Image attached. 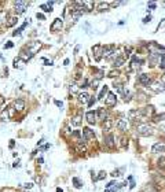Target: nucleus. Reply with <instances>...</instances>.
<instances>
[{
  "mask_svg": "<svg viewBox=\"0 0 165 192\" xmlns=\"http://www.w3.org/2000/svg\"><path fill=\"white\" fill-rule=\"evenodd\" d=\"M136 133L139 136H143V137H147V136H151L154 132H153V128L147 124H142V125H138L136 128Z\"/></svg>",
  "mask_w": 165,
  "mask_h": 192,
  "instance_id": "nucleus-1",
  "label": "nucleus"
},
{
  "mask_svg": "<svg viewBox=\"0 0 165 192\" xmlns=\"http://www.w3.org/2000/svg\"><path fill=\"white\" fill-rule=\"evenodd\" d=\"M142 117H143V111H140V110H131L129 111V120H134L135 122L142 121Z\"/></svg>",
  "mask_w": 165,
  "mask_h": 192,
  "instance_id": "nucleus-2",
  "label": "nucleus"
},
{
  "mask_svg": "<svg viewBox=\"0 0 165 192\" xmlns=\"http://www.w3.org/2000/svg\"><path fill=\"white\" fill-rule=\"evenodd\" d=\"M114 50L116 47L114 45H107V47H103V51H102V56L103 58H114Z\"/></svg>",
  "mask_w": 165,
  "mask_h": 192,
  "instance_id": "nucleus-3",
  "label": "nucleus"
},
{
  "mask_svg": "<svg viewBox=\"0 0 165 192\" xmlns=\"http://www.w3.org/2000/svg\"><path fill=\"white\" fill-rule=\"evenodd\" d=\"M62 25H63V22H62V18H55V19H54V22L51 23V26H50V30H51V32L61 30Z\"/></svg>",
  "mask_w": 165,
  "mask_h": 192,
  "instance_id": "nucleus-4",
  "label": "nucleus"
},
{
  "mask_svg": "<svg viewBox=\"0 0 165 192\" xmlns=\"http://www.w3.org/2000/svg\"><path fill=\"white\" fill-rule=\"evenodd\" d=\"M14 6H15V11H17V12H18V14H22V12L26 10L28 3H26V1H15Z\"/></svg>",
  "mask_w": 165,
  "mask_h": 192,
  "instance_id": "nucleus-5",
  "label": "nucleus"
},
{
  "mask_svg": "<svg viewBox=\"0 0 165 192\" xmlns=\"http://www.w3.org/2000/svg\"><path fill=\"white\" fill-rule=\"evenodd\" d=\"M139 83L142 84V85L149 87L150 84H151V77H150L149 74H140L139 76Z\"/></svg>",
  "mask_w": 165,
  "mask_h": 192,
  "instance_id": "nucleus-6",
  "label": "nucleus"
},
{
  "mask_svg": "<svg viewBox=\"0 0 165 192\" xmlns=\"http://www.w3.org/2000/svg\"><path fill=\"white\" fill-rule=\"evenodd\" d=\"M82 136L85 137V140H92V139H95V133L89 128H84L82 129Z\"/></svg>",
  "mask_w": 165,
  "mask_h": 192,
  "instance_id": "nucleus-7",
  "label": "nucleus"
},
{
  "mask_svg": "<svg viewBox=\"0 0 165 192\" xmlns=\"http://www.w3.org/2000/svg\"><path fill=\"white\" fill-rule=\"evenodd\" d=\"M116 126H117L120 130H127L128 129V121H127V118H120V120L117 121Z\"/></svg>",
  "mask_w": 165,
  "mask_h": 192,
  "instance_id": "nucleus-8",
  "label": "nucleus"
},
{
  "mask_svg": "<svg viewBox=\"0 0 165 192\" xmlns=\"http://www.w3.org/2000/svg\"><path fill=\"white\" fill-rule=\"evenodd\" d=\"M164 151H165V144H162V143H155L151 147V152L153 154H158V152H164Z\"/></svg>",
  "mask_w": 165,
  "mask_h": 192,
  "instance_id": "nucleus-9",
  "label": "nucleus"
},
{
  "mask_svg": "<svg viewBox=\"0 0 165 192\" xmlns=\"http://www.w3.org/2000/svg\"><path fill=\"white\" fill-rule=\"evenodd\" d=\"M116 102H117V98H116V95L113 92H109L107 94V98H106V104L107 106H116Z\"/></svg>",
  "mask_w": 165,
  "mask_h": 192,
  "instance_id": "nucleus-10",
  "label": "nucleus"
},
{
  "mask_svg": "<svg viewBox=\"0 0 165 192\" xmlns=\"http://www.w3.org/2000/svg\"><path fill=\"white\" fill-rule=\"evenodd\" d=\"M150 88L153 89L155 94H161V92H164V91H165V85L162 83H161V84L160 83H155V84H153Z\"/></svg>",
  "mask_w": 165,
  "mask_h": 192,
  "instance_id": "nucleus-11",
  "label": "nucleus"
},
{
  "mask_svg": "<svg viewBox=\"0 0 165 192\" xmlns=\"http://www.w3.org/2000/svg\"><path fill=\"white\" fill-rule=\"evenodd\" d=\"M40 48H41V43H39V41L33 43V44H31V45H29V54L33 56V55H35V54H36V52L39 51Z\"/></svg>",
  "mask_w": 165,
  "mask_h": 192,
  "instance_id": "nucleus-12",
  "label": "nucleus"
},
{
  "mask_svg": "<svg viewBox=\"0 0 165 192\" xmlns=\"http://www.w3.org/2000/svg\"><path fill=\"white\" fill-rule=\"evenodd\" d=\"M25 63H26L25 59H22L21 56H18V58H15V59H14L12 65H14V69H22L24 66H25Z\"/></svg>",
  "mask_w": 165,
  "mask_h": 192,
  "instance_id": "nucleus-13",
  "label": "nucleus"
},
{
  "mask_svg": "<svg viewBox=\"0 0 165 192\" xmlns=\"http://www.w3.org/2000/svg\"><path fill=\"white\" fill-rule=\"evenodd\" d=\"M102 51H103V47L101 45V44H96V45L92 48V52H94V55H95V59H96V61L101 59V54H102Z\"/></svg>",
  "mask_w": 165,
  "mask_h": 192,
  "instance_id": "nucleus-14",
  "label": "nucleus"
},
{
  "mask_svg": "<svg viewBox=\"0 0 165 192\" xmlns=\"http://www.w3.org/2000/svg\"><path fill=\"white\" fill-rule=\"evenodd\" d=\"M14 109L17 111H22V110L25 109V102L22 99H17L15 102H14Z\"/></svg>",
  "mask_w": 165,
  "mask_h": 192,
  "instance_id": "nucleus-15",
  "label": "nucleus"
},
{
  "mask_svg": "<svg viewBox=\"0 0 165 192\" xmlns=\"http://www.w3.org/2000/svg\"><path fill=\"white\" fill-rule=\"evenodd\" d=\"M107 115H109V113H107V110L106 109H99L98 111H96V117H98L99 120H107Z\"/></svg>",
  "mask_w": 165,
  "mask_h": 192,
  "instance_id": "nucleus-16",
  "label": "nucleus"
},
{
  "mask_svg": "<svg viewBox=\"0 0 165 192\" xmlns=\"http://www.w3.org/2000/svg\"><path fill=\"white\" fill-rule=\"evenodd\" d=\"M89 95L87 94V92H81V94H78V102L80 103H82V104H85V103H88L89 102Z\"/></svg>",
  "mask_w": 165,
  "mask_h": 192,
  "instance_id": "nucleus-17",
  "label": "nucleus"
},
{
  "mask_svg": "<svg viewBox=\"0 0 165 192\" xmlns=\"http://www.w3.org/2000/svg\"><path fill=\"white\" fill-rule=\"evenodd\" d=\"M105 143L107 147H114V136L113 133H109V135L105 136Z\"/></svg>",
  "mask_w": 165,
  "mask_h": 192,
  "instance_id": "nucleus-18",
  "label": "nucleus"
},
{
  "mask_svg": "<svg viewBox=\"0 0 165 192\" xmlns=\"http://www.w3.org/2000/svg\"><path fill=\"white\" fill-rule=\"evenodd\" d=\"M85 118H87L88 124H95V120H96V113H94V111H87Z\"/></svg>",
  "mask_w": 165,
  "mask_h": 192,
  "instance_id": "nucleus-19",
  "label": "nucleus"
},
{
  "mask_svg": "<svg viewBox=\"0 0 165 192\" xmlns=\"http://www.w3.org/2000/svg\"><path fill=\"white\" fill-rule=\"evenodd\" d=\"M94 1H89V0H85V1H82V7L85 8V11H92L94 10Z\"/></svg>",
  "mask_w": 165,
  "mask_h": 192,
  "instance_id": "nucleus-20",
  "label": "nucleus"
},
{
  "mask_svg": "<svg viewBox=\"0 0 165 192\" xmlns=\"http://www.w3.org/2000/svg\"><path fill=\"white\" fill-rule=\"evenodd\" d=\"M124 63H125V58H124V56H119V58H116L113 66H114V67H120V66H123Z\"/></svg>",
  "mask_w": 165,
  "mask_h": 192,
  "instance_id": "nucleus-21",
  "label": "nucleus"
},
{
  "mask_svg": "<svg viewBox=\"0 0 165 192\" xmlns=\"http://www.w3.org/2000/svg\"><path fill=\"white\" fill-rule=\"evenodd\" d=\"M107 91H109V88H107V87H106V85H105V87H103V88L101 89V92H99V95H98V99H99V100H102V99H105V96H106V95L109 94Z\"/></svg>",
  "mask_w": 165,
  "mask_h": 192,
  "instance_id": "nucleus-22",
  "label": "nucleus"
},
{
  "mask_svg": "<svg viewBox=\"0 0 165 192\" xmlns=\"http://www.w3.org/2000/svg\"><path fill=\"white\" fill-rule=\"evenodd\" d=\"M112 126H113V121L112 120H105L103 121V130H109V129H112Z\"/></svg>",
  "mask_w": 165,
  "mask_h": 192,
  "instance_id": "nucleus-23",
  "label": "nucleus"
},
{
  "mask_svg": "<svg viewBox=\"0 0 165 192\" xmlns=\"http://www.w3.org/2000/svg\"><path fill=\"white\" fill-rule=\"evenodd\" d=\"M81 117H80V115H76V117H73L72 118V125L73 126H80V125H81Z\"/></svg>",
  "mask_w": 165,
  "mask_h": 192,
  "instance_id": "nucleus-24",
  "label": "nucleus"
},
{
  "mask_svg": "<svg viewBox=\"0 0 165 192\" xmlns=\"http://www.w3.org/2000/svg\"><path fill=\"white\" fill-rule=\"evenodd\" d=\"M26 26H28V22H25L24 25H21V28H18V29H17L15 32H12V36H19V34H21V32L24 30V29H25Z\"/></svg>",
  "mask_w": 165,
  "mask_h": 192,
  "instance_id": "nucleus-25",
  "label": "nucleus"
},
{
  "mask_svg": "<svg viewBox=\"0 0 165 192\" xmlns=\"http://www.w3.org/2000/svg\"><path fill=\"white\" fill-rule=\"evenodd\" d=\"M17 21H18V19H17L15 17H11V18H8V21H7V23H6V26H7V28H11V26H14L17 23Z\"/></svg>",
  "mask_w": 165,
  "mask_h": 192,
  "instance_id": "nucleus-26",
  "label": "nucleus"
},
{
  "mask_svg": "<svg viewBox=\"0 0 165 192\" xmlns=\"http://www.w3.org/2000/svg\"><path fill=\"white\" fill-rule=\"evenodd\" d=\"M40 8L44 11V12H52V7L48 4V3H46V4H41Z\"/></svg>",
  "mask_w": 165,
  "mask_h": 192,
  "instance_id": "nucleus-27",
  "label": "nucleus"
},
{
  "mask_svg": "<svg viewBox=\"0 0 165 192\" xmlns=\"http://www.w3.org/2000/svg\"><path fill=\"white\" fill-rule=\"evenodd\" d=\"M6 21H7V12H6V11H0V25L4 23ZM6 23H7V22H6Z\"/></svg>",
  "mask_w": 165,
  "mask_h": 192,
  "instance_id": "nucleus-28",
  "label": "nucleus"
},
{
  "mask_svg": "<svg viewBox=\"0 0 165 192\" xmlns=\"http://www.w3.org/2000/svg\"><path fill=\"white\" fill-rule=\"evenodd\" d=\"M143 114H146V115H153V114H154V107H153V106H149V107H146V110L143 111Z\"/></svg>",
  "mask_w": 165,
  "mask_h": 192,
  "instance_id": "nucleus-29",
  "label": "nucleus"
},
{
  "mask_svg": "<svg viewBox=\"0 0 165 192\" xmlns=\"http://www.w3.org/2000/svg\"><path fill=\"white\" fill-rule=\"evenodd\" d=\"M73 184H74V187L76 188H81L82 187V182L80 181V178H77V177H73Z\"/></svg>",
  "mask_w": 165,
  "mask_h": 192,
  "instance_id": "nucleus-30",
  "label": "nucleus"
},
{
  "mask_svg": "<svg viewBox=\"0 0 165 192\" xmlns=\"http://www.w3.org/2000/svg\"><path fill=\"white\" fill-rule=\"evenodd\" d=\"M10 113H8V111H7V109H4L3 110V111H1V120L3 121H7L8 120V118H10Z\"/></svg>",
  "mask_w": 165,
  "mask_h": 192,
  "instance_id": "nucleus-31",
  "label": "nucleus"
},
{
  "mask_svg": "<svg viewBox=\"0 0 165 192\" xmlns=\"http://www.w3.org/2000/svg\"><path fill=\"white\" fill-rule=\"evenodd\" d=\"M139 63H142V61H139L136 56H134V59H132V69H136L139 66Z\"/></svg>",
  "mask_w": 165,
  "mask_h": 192,
  "instance_id": "nucleus-32",
  "label": "nucleus"
},
{
  "mask_svg": "<svg viewBox=\"0 0 165 192\" xmlns=\"http://www.w3.org/2000/svg\"><path fill=\"white\" fill-rule=\"evenodd\" d=\"M106 174H107L106 171H101V173H99V176H98V177H95L94 180H95V181H99V180H103V178L106 177Z\"/></svg>",
  "mask_w": 165,
  "mask_h": 192,
  "instance_id": "nucleus-33",
  "label": "nucleus"
},
{
  "mask_svg": "<svg viewBox=\"0 0 165 192\" xmlns=\"http://www.w3.org/2000/svg\"><path fill=\"white\" fill-rule=\"evenodd\" d=\"M158 167L160 169H165V158H160L158 159Z\"/></svg>",
  "mask_w": 165,
  "mask_h": 192,
  "instance_id": "nucleus-34",
  "label": "nucleus"
},
{
  "mask_svg": "<svg viewBox=\"0 0 165 192\" xmlns=\"http://www.w3.org/2000/svg\"><path fill=\"white\" fill-rule=\"evenodd\" d=\"M107 7H109V3H103V1H102V3L99 4V10H101V11H105L106 8H107Z\"/></svg>",
  "mask_w": 165,
  "mask_h": 192,
  "instance_id": "nucleus-35",
  "label": "nucleus"
},
{
  "mask_svg": "<svg viewBox=\"0 0 165 192\" xmlns=\"http://www.w3.org/2000/svg\"><path fill=\"white\" fill-rule=\"evenodd\" d=\"M76 151L77 152H85V147H81V145L78 144V145H76Z\"/></svg>",
  "mask_w": 165,
  "mask_h": 192,
  "instance_id": "nucleus-36",
  "label": "nucleus"
},
{
  "mask_svg": "<svg viewBox=\"0 0 165 192\" xmlns=\"http://www.w3.org/2000/svg\"><path fill=\"white\" fill-rule=\"evenodd\" d=\"M36 18H37V19H41V21H44V19H46L44 14H41V12H37V14H36Z\"/></svg>",
  "mask_w": 165,
  "mask_h": 192,
  "instance_id": "nucleus-37",
  "label": "nucleus"
},
{
  "mask_svg": "<svg viewBox=\"0 0 165 192\" xmlns=\"http://www.w3.org/2000/svg\"><path fill=\"white\" fill-rule=\"evenodd\" d=\"M24 188H26V189L33 188V182H25V184H24Z\"/></svg>",
  "mask_w": 165,
  "mask_h": 192,
  "instance_id": "nucleus-38",
  "label": "nucleus"
},
{
  "mask_svg": "<svg viewBox=\"0 0 165 192\" xmlns=\"http://www.w3.org/2000/svg\"><path fill=\"white\" fill-rule=\"evenodd\" d=\"M77 92V87L73 84V85H70V94H76Z\"/></svg>",
  "mask_w": 165,
  "mask_h": 192,
  "instance_id": "nucleus-39",
  "label": "nucleus"
},
{
  "mask_svg": "<svg viewBox=\"0 0 165 192\" xmlns=\"http://www.w3.org/2000/svg\"><path fill=\"white\" fill-rule=\"evenodd\" d=\"M165 120V114H161V115H157L155 117V121H164Z\"/></svg>",
  "mask_w": 165,
  "mask_h": 192,
  "instance_id": "nucleus-40",
  "label": "nucleus"
},
{
  "mask_svg": "<svg viewBox=\"0 0 165 192\" xmlns=\"http://www.w3.org/2000/svg\"><path fill=\"white\" fill-rule=\"evenodd\" d=\"M12 47H14V44H12L11 41H8V43H7V44L4 45V50H8V48H12Z\"/></svg>",
  "mask_w": 165,
  "mask_h": 192,
  "instance_id": "nucleus-41",
  "label": "nucleus"
},
{
  "mask_svg": "<svg viewBox=\"0 0 165 192\" xmlns=\"http://www.w3.org/2000/svg\"><path fill=\"white\" fill-rule=\"evenodd\" d=\"M95 102H96V99H95V98H91V99H89V102H88V107H91V106H92Z\"/></svg>",
  "mask_w": 165,
  "mask_h": 192,
  "instance_id": "nucleus-42",
  "label": "nucleus"
},
{
  "mask_svg": "<svg viewBox=\"0 0 165 192\" xmlns=\"http://www.w3.org/2000/svg\"><path fill=\"white\" fill-rule=\"evenodd\" d=\"M155 6H157V4H155L154 1H150L149 4H147V7H149V8H151V10H153V8H155Z\"/></svg>",
  "mask_w": 165,
  "mask_h": 192,
  "instance_id": "nucleus-43",
  "label": "nucleus"
},
{
  "mask_svg": "<svg viewBox=\"0 0 165 192\" xmlns=\"http://www.w3.org/2000/svg\"><path fill=\"white\" fill-rule=\"evenodd\" d=\"M98 83H99V80H95V81H94V83L91 84V87H92V88L95 89V88H96V85H98Z\"/></svg>",
  "mask_w": 165,
  "mask_h": 192,
  "instance_id": "nucleus-44",
  "label": "nucleus"
},
{
  "mask_svg": "<svg viewBox=\"0 0 165 192\" xmlns=\"http://www.w3.org/2000/svg\"><path fill=\"white\" fill-rule=\"evenodd\" d=\"M150 21H151V17H146V18H144V19H143V22H144V23H147V22H150Z\"/></svg>",
  "mask_w": 165,
  "mask_h": 192,
  "instance_id": "nucleus-45",
  "label": "nucleus"
},
{
  "mask_svg": "<svg viewBox=\"0 0 165 192\" xmlns=\"http://www.w3.org/2000/svg\"><path fill=\"white\" fill-rule=\"evenodd\" d=\"M55 104H57L58 107H62V102H59V100H55Z\"/></svg>",
  "mask_w": 165,
  "mask_h": 192,
  "instance_id": "nucleus-46",
  "label": "nucleus"
},
{
  "mask_svg": "<svg viewBox=\"0 0 165 192\" xmlns=\"http://www.w3.org/2000/svg\"><path fill=\"white\" fill-rule=\"evenodd\" d=\"M113 177H117V176H120L119 174V170H116V171H113V174H112Z\"/></svg>",
  "mask_w": 165,
  "mask_h": 192,
  "instance_id": "nucleus-47",
  "label": "nucleus"
},
{
  "mask_svg": "<svg viewBox=\"0 0 165 192\" xmlns=\"http://www.w3.org/2000/svg\"><path fill=\"white\" fill-rule=\"evenodd\" d=\"M161 83H162V84H164V85H165V74H164V76H162V78H161Z\"/></svg>",
  "mask_w": 165,
  "mask_h": 192,
  "instance_id": "nucleus-48",
  "label": "nucleus"
},
{
  "mask_svg": "<svg viewBox=\"0 0 165 192\" xmlns=\"http://www.w3.org/2000/svg\"><path fill=\"white\" fill-rule=\"evenodd\" d=\"M10 147H11V148L14 147V140H10Z\"/></svg>",
  "mask_w": 165,
  "mask_h": 192,
  "instance_id": "nucleus-49",
  "label": "nucleus"
},
{
  "mask_svg": "<svg viewBox=\"0 0 165 192\" xmlns=\"http://www.w3.org/2000/svg\"><path fill=\"white\" fill-rule=\"evenodd\" d=\"M57 192H63V189H61V188H57Z\"/></svg>",
  "mask_w": 165,
  "mask_h": 192,
  "instance_id": "nucleus-50",
  "label": "nucleus"
},
{
  "mask_svg": "<svg viewBox=\"0 0 165 192\" xmlns=\"http://www.w3.org/2000/svg\"><path fill=\"white\" fill-rule=\"evenodd\" d=\"M161 128H162V130H165V124H162V125H161Z\"/></svg>",
  "mask_w": 165,
  "mask_h": 192,
  "instance_id": "nucleus-51",
  "label": "nucleus"
},
{
  "mask_svg": "<svg viewBox=\"0 0 165 192\" xmlns=\"http://www.w3.org/2000/svg\"><path fill=\"white\" fill-rule=\"evenodd\" d=\"M105 192H109V189H107V191H105Z\"/></svg>",
  "mask_w": 165,
  "mask_h": 192,
  "instance_id": "nucleus-52",
  "label": "nucleus"
},
{
  "mask_svg": "<svg viewBox=\"0 0 165 192\" xmlns=\"http://www.w3.org/2000/svg\"><path fill=\"white\" fill-rule=\"evenodd\" d=\"M164 7H165V3H164Z\"/></svg>",
  "mask_w": 165,
  "mask_h": 192,
  "instance_id": "nucleus-53",
  "label": "nucleus"
}]
</instances>
